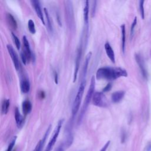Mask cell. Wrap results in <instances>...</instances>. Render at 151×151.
<instances>
[{"label":"cell","instance_id":"obj_5","mask_svg":"<svg viewBox=\"0 0 151 151\" xmlns=\"http://www.w3.org/2000/svg\"><path fill=\"white\" fill-rule=\"evenodd\" d=\"M93 104L100 107H106L108 105L107 100L103 92L96 91L92 98Z\"/></svg>","mask_w":151,"mask_h":151},{"label":"cell","instance_id":"obj_22","mask_svg":"<svg viewBox=\"0 0 151 151\" xmlns=\"http://www.w3.org/2000/svg\"><path fill=\"white\" fill-rule=\"evenodd\" d=\"M44 14L45 15V18H46L47 29H48L49 32L51 33V32H52V24L51 22V19H50V17L48 11L46 8H44Z\"/></svg>","mask_w":151,"mask_h":151},{"label":"cell","instance_id":"obj_26","mask_svg":"<svg viewBox=\"0 0 151 151\" xmlns=\"http://www.w3.org/2000/svg\"><path fill=\"white\" fill-rule=\"evenodd\" d=\"M12 36L13 37V39H14V42H15V46L17 47V48L18 50H19L20 49V47H21V43H20V41H19V38L17 37V36L13 32H12Z\"/></svg>","mask_w":151,"mask_h":151},{"label":"cell","instance_id":"obj_21","mask_svg":"<svg viewBox=\"0 0 151 151\" xmlns=\"http://www.w3.org/2000/svg\"><path fill=\"white\" fill-rule=\"evenodd\" d=\"M10 105V101L9 99H4L2 102L1 113L2 114H6L8 112L9 107Z\"/></svg>","mask_w":151,"mask_h":151},{"label":"cell","instance_id":"obj_3","mask_svg":"<svg viewBox=\"0 0 151 151\" xmlns=\"http://www.w3.org/2000/svg\"><path fill=\"white\" fill-rule=\"evenodd\" d=\"M86 86V80H81L77 94L74 98L73 104V107H72V116L73 118L74 117V116L77 113L79 108L80 105L81 103V99L83 96V93L84 91V88Z\"/></svg>","mask_w":151,"mask_h":151},{"label":"cell","instance_id":"obj_9","mask_svg":"<svg viewBox=\"0 0 151 151\" xmlns=\"http://www.w3.org/2000/svg\"><path fill=\"white\" fill-rule=\"evenodd\" d=\"M30 2H31V5H32V6L34 7L37 16L40 19L42 23L44 25H45V20H44V16H43V14H42V9H41V8L40 1H37V0H32V1H31Z\"/></svg>","mask_w":151,"mask_h":151},{"label":"cell","instance_id":"obj_7","mask_svg":"<svg viewBox=\"0 0 151 151\" xmlns=\"http://www.w3.org/2000/svg\"><path fill=\"white\" fill-rule=\"evenodd\" d=\"M6 48H7L8 52L11 56V58L12 60V62L15 66V69L17 70H19L21 68V64H20V62L18 59V54H17V52H15V51L14 50V48L12 47V46L11 45L8 44L6 45Z\"/></svg>","mask_w":151,"mask_h":151},{"label":"cell","instance_id":"obj_14","mask_svg":"<svg viewBox=\"0 0 151 151\" xmlns=\"http://www.w3.org/2000/svg\"><path fill=\"white\" fill-rule=\"evenodd\" d=\"M91 57V52H90L87 54L86 57L85 62L84 63L83 69H82V72H81V80H86V77L87 75V69H88V63L90 60V58Z\"/></svg>","mask_w":151,"mask_h":151},{"label":"cell","instance_id":"obj_24","mask_svg":"<svg viewBox=\"0 0 151 151\" xmlns=\"http://www.w3.org/2000/svg\"><path fill=\"white\" fill-rule=\"evenodd\" d=\"M28 29H29V32L31 34H34L35 33L36 30H35L34 22L32 19H29L28 20Z\"/></svg>","mask_w":151,"mask_h":151},{"label":"cell","instance_id":"obj_18","mask_svg":"<svg viewBox=\"0 0 151 151\" xmlns=\"http://www.w3.org/2000/svg\"><path fill=\"white\" fill-rule=\"evenodd\" d=\"M22 112L25 116L29 114L32 110V104L28 100H25L22 102Z\"/></svg>","mask_w":151,"mask_h":151},{"label":"cell","instance_id":"obj_13","mask_svg":"<svg viewBox=\"0 0 151 151\" xmlns=\"http://www.w3.org/2000/svg\"><path fill=\"white\" fill-rule=\"evenodd\" d=\"M104 49L106 52V54L107 57L109 58V59L111 60V61L113 63H115V55L114 51L110 45V44L109 42H106L104 44Z\"/></svg>","mask_w":151,"mask_h":151},{"label":"cell","instance_id":"obj_15","mask_svg":"<svg viewBox=\"0 0 151 151\" xmlns=\"http://www.w3.org/2000/svg\"><path fill=\"white\" fill-rule=\"evenodd\" d=\"M14 114L17 126L18 128H21L23 126L24 119V117L21 114L18 107H15L14 110Z\"/></svg>","mask_w":151,"mask_h":151},{"label":"cell","instance_id":"obj_12","mask_svg":"<svg viewBox=\"0 0 151 151\" xmlns=\"http://www.w3.org/2000/svg\"><path fill=\"white\" fill-rule=\"evenodd\" d=\"M50 130H51V125H50L48 126V127L47 128V131H46L45 133L44 134V136H43L42 139H41L39 141V142L37 143L36 147H35V149H34V150L33 151H41V150H42V147L44 146V143H45V142L46 140V139L47 138L48 135V134H49V133L50 132Z\"/></svg>","mask_w":151,"mask_h":151},{"label":"cell","instance_id":"obj_8","mask_svg":"<svg viewBox=\"0 0 151 151\" xmlns=\"http://www.w3.org/2000/svg\"><path fill=\"white\" fill-rule=\"evenodd\" d=\"M81 55H82V44L81 43L77 49V55H76V58L75 68H74V76H73V82H75L77 79L78 72L79 70V67H80V60H81Z\"/></svg>","mask_w":151,"mask_h":151},{"label":"cell","instance_id":"obj_25","mask_svg":"<svg viewBox=\"0 0 151 151\" xmlns=\"http://www.w3.org/2000/svg\"><path fill=\"white\" fill-rule=\"evenodd\" d=\"M144 1L142 0L139 1V10L141 15V17L143 19H145V9H144Z\"/></svg>","mask_w":151,"mask_h":151},{"label":"cell","instance_id":"obj_17","mask_svg":"<svg viewBox=\"0 0 151 151\" xmlns=\"http://www.w3.org/2000/svg\"><path fill=\"white\" fill-rule=\"evenodd\" d=\"M20 87H21V90L22 93H28L30 90V83L28 79L25 77L23 78L21 80Z\"/></svg>","mask_w":151,"mask_h":151},{"label":"cell","instance_id":"obj_4","mask_svg":"<svg viewBox=\"0 0 151 151\" xmlns=\"http://www.w3.org/2000/svg\"><path fill=\"white\" fill-rule=\"evenodd\" d=\"M63 122H64V119H61L58 121V123H57V126L55 127L54 130V132H53V134H52V136L51 137V138L50 139L47 147H46V149L45 150V151H51L52 149V147H54L56 141H57V139L58 137V135H59V133H60V130L61 129V127H62V125L63 124Z\"/></svg>","mask_w":151,"mask_h":151},{"label":"cell","instance_id":"obj_16","mask_svg":"<svg viewBox=\"0 0 151 151\" xmlns=\"http://www.w3.org/2000/svg\"><path fill=\"white\" fill-rule=\"evenodd\" d=\"M124 94H125V93L123 90L117 91L111 94V101L114 103L120 102L124 97Z\"/></svg>","mask_w":151,"mask_h":151},{"label":"cell","instance_id":"obj_11","mask_svg":"<svg viewBox=\"0 0 151 151\" xmlns=\"http://www.w3.org/2000/svg\"><path fill=\"white\" fill-rule=\"evenodd\" d=\"M88 14H89V1H86L84 2V9H83V17L84 22L86 28L88 30Z\"/></svg>","mask_w":151,"mask_h":151},{"label":"cell","instance_id":"obj_19","mask_svg":"<svg viewBox=\"0 0 151 151\" xmlns=\"http://www.w3.org/2000/svg\"><path fill=\"white\" fill-rule=\"evenodd\" d=\"M6 21L8 24L9 25V27L11 28L12 29L15 30L17 28V22L15 20V19L14 18V17L11 14H7L6 16Z\"/></svg>","mask_w":151,"mask_h":151},{"label":"cell","instance_id":"obj_27","mask_svg":"<svg viewBox=\"0 0 151 151\" xmlns=\"http://www.w3.org/2000/svg\"><path fill=\"white\" fill-rule=\"evenodd\" d=\"M16 140H17V136H14L12 140L11 141L9 145H8V149L6 150V151H12V149L14 148V146H15V142H16Z\"/></svg>","mask_w":151,"mask_h":151},{"label":"cell","instance_id":"obj_29","mask_svg":"<svg viewBox=\"0 0 151 151\" xmlns=\"http://www.w3.org/2000/svg\"><path fill=\"white\" fill-rule=\"evenodd\" d=\"M96 3L97 1H93V5H92V8H91V17H93L96 13Z\"/></svg>","mask_w":151,"mask_h":151},{"label":"cell","instance_id":"obj_2","mask_svg":"<svg viewBox=\"0 0 151 151\" xmlns=\"http://www.w3.org/2000/svg\"><path fill=\"white\" fill-rule=\"evenodd\" d=\"M95 83H95V78H94V76H93L91 77V79L90 85L89 86L87 94L86 96V98H85V100H84L83 107L81 108V112H80V113L79 114V116H78V120H77L78 124L81 123V121H82V120L83 119L84 115V114H85V113H86V111L87 110L88 106L91 100L93 98V96L94 93Z\"/></svg>","mask_w":151,"mask_h":151},{"label":"cell","instance_id":"obj_23","mask_svg":"<svg viewBox=\"0 0 151 151\" xmlns=\"http://www.w3.org/2000/svg\"><path fill=\"white\" fill-rule=\"evenodd\" d=\"M121 32H122V51L124 53L125 51V45H126V28H125L124 24H123L121 25Z\"/></svg>","mask_w":151,"mask_h":151},{"label":"cell","instance_id":"obj_31","mask_svg":"<svg viewBox=\"0 0 151 151\" xmlns=\"http://www.w3.org/2000/svg\"><path fill=\"white\" fill-rule=\"evenodd\" d=\"M112 87V85L111 83H108L106 86L103 89V92H107L109 91H110Z\"/></svg>","mask_w":151,"mask_h":151},{"label":"cell","instance_id":"obj_1","mask_svg":"<svg viewBox=\"0 0 151 151\" xmlns=\"http://www.w3.org/2000/svg\"><path fill=\"white\" fill-rule=\"evenodd\" d=\"M126 70L120 67H103L99 68L96 74L97 80H114L121 77H127Z\"/></svg>","mask_w":151,"mask_h":151},{"label":"cell","instance_id":"obj_28","mask_svg":"<svg viewBox=\"0 0 151 151\" xmlns=\"http://www.w3.org/2000/svg\"><path fill=\"white\" fill-rule=\"evenodd\" d=\"M137 24V17H134V20L132 24V26L130 28V35L132 37L133 35V33H134V28L136 25Z\"/></svg>","mask_w":151,"mask_h":151},{"label":"cell","instance_id":"obj_30","mask_svg":"<svg viewBox=\"0 0 151 151\" xmlns=\"http://www.w3.org/2000/svg\"><path fill=\"white\" fill-rule=\"evenodd\" d=\"M21 58L22 63H24V65H25L27 64V62H28V60H27V58L25 54H24V52L23 51H22L21 52Z\"/></svg>","mask_w":151,"mask_h":151},{"label":"cell","instance_id":"obj_20","mask_svg":"<svg viewBox=\"0 0 151 151\" xmlns=\"http://www.w3.org/2000/svg\"><path fill=\"white\" fill-rule=\"evenodd\" d=\"M135 57H136V61H137V64H138V65H139V66L140 68V70L142 71V73L143 77L146 78V76H146V71L145 70V66H144V64H143V61L142 57L138 54H136Z\"/></svg>","mask_w":151,"mask_h":151},{"label":"cell","instance_id":"obj_10","mask_svg":"<svg viewBox=\"0 0 151 151\" xmlns=\"http://www.w3.org/2000/svg\"><path fill=\"white\" fill-rule=\"evenodd\" d=\"M22 42H23V44H24V50L23 51V52L25 54L28 61H29L32 57V53H31V51L30 49L29 42H28L27 38L25 35H24L22 37Z\"/></svg>","mask_w":151,"mask_h":151},{"label":"cell","instance_id":"obj_32","mask_svg":"<svg viewBox=\"0 0 151 151\" xmlns=\"http://www.w3.org/2000/svg\"><path fill=\"white\" fill-rule=\"evenodd\" d=\"M110 143V140L108 141V142H107V143L103 146V147L100 149V151H106V150L107 149L108 147L109 146Z\"/></svg>","mask_w":151,"mask_h":151},{"label":"cell","instance_id":"obj_33","mask_svg":"<svg viewBox=\"0 0 151 151\" xmlns=\"http://www.w3.org/2000/svg\"><path fill=\"white\" fill-rule=\"evenodd\" d=\"M54 81L55 84H58V73L55 71H54Z\"/></svg>","mask_w":151,"mask_h":151},{"label":"cell","instance_id":"obj_6","mask_svg":"<svg viewBox=\"0 0 151 151\" xmlns=\"http://www.w3.org/2000/svg\"><path fill=\"white\" fill-rule=\"evenodd\" d=\"M65 8L67 17V21L68 24L70 25V28L72 25H74V18H73V5L71 1H65Z\"/></svg>","mask_w":151,"mask_h":151}]
</instances>
